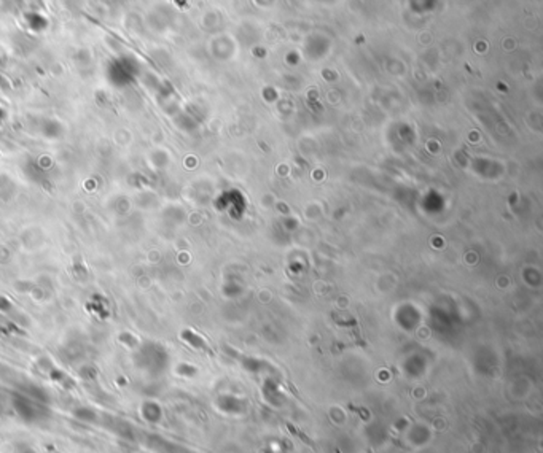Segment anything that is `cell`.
<instances>
[{
  "label": "cell",
  "mask_w": 543,
  "mask_h": 453,
  "mask_svg": "<svg viewBox=\"0 0 543 453\" xmlns=\"http://www.w3.org/2000/svg\"><path fill=\"white\" fill-rule=\"evenodd\" d=\"M140 415L147 423H156L161 418V409L155 402H144V406L140 407Z\"/></svg>",
  "instance_id": "2"
},
{
  "label": "cell",
  "mask_w": 543,
  "mask_h": 453,
  "mask_svg": "<svg viewBox=\"0 0 543 453\" xmlns=\"http://www.w3.org/2000/svg\"><path fill=\"white\" fill-rule=\"evenodd\" d=\"M336 453H341V452H339V450H336Z\"/></svg>",
  "instance_id": "6"
},
{
  "label": "cell",
  "mask_w": 543,
  "mask_h": 453,
  "mask_svg": "<svg viewBox=\"0 0 543 453\" xmlns=\"http://www.w3.org/2000/svg\"><path fill=\"white\" fill-rule=\"evenodd\" d=\"M13 406H15L16 414L26 421H37L42 418V407H39V404H35L34 401L27 399V398H16L13 401Z\"/></svg>",
  "instance_id": "1"
},
{
  "label": "cell",
  "mask_w": 543,
  "mask_h": 453,
  "mask_svg": "<svg viewBox=\"0 0 543 453\" xmlns=\"http://www.w3.org/2000/svg\"><path fill=\"white\" fill-rule=\"evenodd\" d=\"M21 453H37V452H35L34 449H31V447H26L23 452H21Z\"/></svg>",
  "instance_id": "5"
},
{
  "label": "cell",
  "mask_w": 543,
  "mask_h": 453,
  "mask_svg": "<svg viewBox=\"0 0 543 453\" xmlns=\"http://www.w3.org/2000/svg\"><path fill=\"white\" fill-rule=\"evenodd\" d=\"M285 426H287V429L290 431V433H292V434H295L299 441H303L306 445H309V447L316 449V444H314V441H311V439H309L308 434H304L303 431H299V429H298V428H295L293 425H290V423H285Z\"/></svg>",
  "instance_id": "3"
},
{
  "label": "cell",
  "mask_w": 543,
  "mask_h": 453,
  "mask_svg": "<svg viewBox=\"0 0 543 453\" xmlns=\"http://www.w3.org/2000/svg\"><path fill=\"white\" fill-rule=\"evenodd\" d=\"M75 416L80 420H84V421H94L96 420V414L89 411V409H78V411H75Z\"/></svg>",
  "instance_id": "4"
}]
</instances>
